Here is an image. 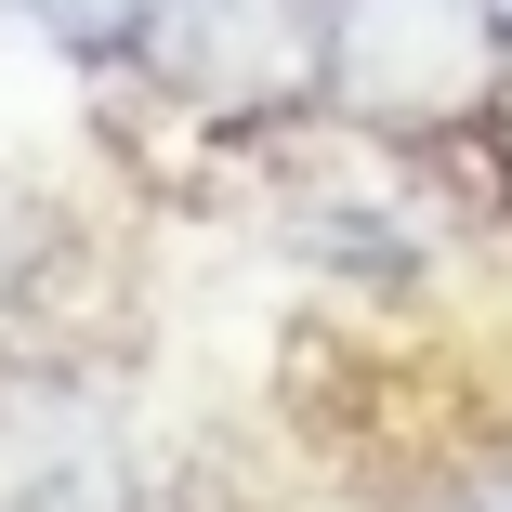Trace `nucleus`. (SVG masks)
Returning <instances> with one entry per match:
<instances>
[{
	"label": "nucleus",
	"instance_id": "f257e3e1",
	"mask_svg": "<svg viewBox=\"0 0 512 512\" xmlns=\"http://www.w3.org/2000/svg\"><path fill=\"white\" fill-rule=\"evenodd\" d=\"M512 92V0H342L329 106L381 145L486 132Z\"/></svg>",
	"mask_w": 512,
	"mask_h": 512
},
{
	"label": "nucleus",
	"instance_id": "f03ea898",
	"mask_svg": "<svg viewBox=\"0 0 512 512\" xmlns=\"http://www.w3.org/2000/svg\"><path fill=\"white\" fill-rule=\"evenodd\" d=\"M329 40L342 0H158L132 66L197 119H276V106H329Z\"/></svg>",
	"mask_w": 512,
	"mask_h": 512
},
{
	"label": "nucleus",
	"instance_id": "7ed1b4c3",
	"mask_svg": "<svg viewBox=\"0 0 512 512\" xmlns=\"http://www.w3.org/2000/svg\"><path fill=\"white\" fill-rule=\"evenodd\" d=\"M0 512H145L119 407L66 368H0Z\"/></svg>",
	"mask_w": 512,
	"mask_h": 512
},
{
	"label": "nucleus",
	"instance_id": "20e7f679",
	"mask_svg": "<svg viewBox=\"0 0 512 512\" xmlns=\"http://www.w3.org/2000/svg\"><path fill=\"white\" fill-rule=\"evenodd\" d=\"M0 14H14V27H40L53 53H92V66H106V53H132V40H145V14H158V0H0Z\"/></svg>",
	"mask_w": 512,
	"mask_h": 512
},
{
	"label": "nucleus",
	"instance_id": "39448f33",
	"mask_svg": "<svg viewBox=\"0 0 512 512\" xmlns=\"http://www.w3.org/2000/svg\"><path fill=\"white\" fill-rule=\"evenodd\" d=\"M473 512H512V486H499V499H473Z\"/></svg>",
	"mask_w": 512,
	"mask_h": 512
}]
</instances>
